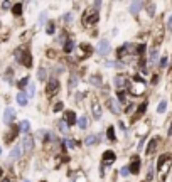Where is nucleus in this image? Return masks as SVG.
<instances>
[{"label":"nucleus","mask_w":172,"mask_h":182,"mask_svg":"<svg viewBox=\"0 0 172 182\" xmlns=\"http://www.w3.org/2000/svg\"><path fill=\"white\" fill-rule=\"evenodd\" d=\"M46 19H47V14H46V12H42V14L39 15V26H42V24L46 22Z\"/></svg>","instance_id":"obj_35"},{"label":"nucleus","mask_w":172,"mask_h":182,"mask_svg":"<svg viewBox=\"0 0 172 182\" xmlns=\"http://www.w3.org/2000/svg\"><path fill=\"white\" fill-rule=\"evenodd\" d=\"M113 162H115V152H113V150H106L103 154V164L111 165Z\"/></svg>","instance_id":"obj_6"},{"label":"nucleus","mask_w":172,"mask_h":182,"mask_svg":"<svg viewBox=\"0 0 172 182\" xmlns=\"http://www.w3.org/2000/svg\"><path fill=\"white\" fill-rule=\"evenodd\" d=\"M76 84H78V76H74V74H73V76L69 78V83H68V86H69V88H74V86H76Z\"/></svg>","instance_id":"obj_26"},{"label":"nucleus","mask_w":172,"mask_h":182,"mask_svg":"<svg viewBox=\"0 0 172 182\" xmlns=\"http://www.w3.org/2000/svg\"><path fill=\"white\" fill-rule=\"evenodd\" d=\"M118 100H120V101H125V93H123L121 89L118 91Z\"/></svg>","instance_id":"obj_40"},{"label":"nucleus","mask_w":172,"mask_h":182,"mask_svg":"<svg viewBox=\"0 0 172 182\" xmlns=\"http://www.w3.org/2000/svg\"><path fill=\"white\" fill-rule=\"evenodd\" d=\"M29 128H31V123H29V120H24V122L20 123V130H22L24 133H27Z\"/></svg>","instance_id":"obj_21"},{"label":"nucleus","mask_w":172,"mask_h":182,"mask_svg":"<svg viewBox=\"0 0 172 182\" xmlns=\"http://www.w3.org/2000/svg\"><path fill=\"white\" fill-rule=\"evenodd\" d=\"M154 14H155V3H149V15L152 17Z\"/></svg>","instance_id":"obj_36"},{"label":"nucleus","mask_w":172,"mask_h":182,"mask_svg":"<svg viewBox=\"0 0 172 182\" xmlns=\"http://www.w3.org/2000/svg\"><path fill=\"white\" fill-rule=\"evenodd\" d=\"M120 174H121V177L130 175V167H121V169H120Z\"/></svg>","instance_id":"obj_33"},{"label":"nucleus","mask_w":172,"mask_h":182,"mask_svg":"<svg viewBox=\"0 0 172 182\" xmlns=\"http://www.w3.org/2000/svg\"><path fill=\"white\" fill-rule=\"evenodd\" d=\"M12 14H14V15H20V14H22V3H15V5L14 7H12Z\"/></svg>","instance_id":"obj_19"},{"label":"nucleus","mask_w":172,"mask_h":182,"mask_svg":"<svg viewBox=\"0 0 172 182\" xmlns=\"http://www.w3.org/2000/svg\"><path fill=\"white\" fill-rule=\"evenodd\" d=\"M157 142H159L157 138H152V140H150L149 147H147V154H152V152L155 150V148H157Z\"/></svg>","instance_id":"obj_17"},{"label":"nucleus","mask_w":172,"mask_h":182,"mask_svg":"<svg viewBox=\"0 0 172 182\" xmlns=\"http://www.w3.org/2000/svg\"><path fill=\"white\" fill-rule=\"evenodd\" d=\"M20 63H24L27 66V68H31V64H32V57H31V54L29 52H22V61Z\"/></svg>","instance_id":"obj_16"},{"label":"nucleus","mask_w":172,"mask_h":182,"mask_svg":"<svg viewBox=\"0 0 172 182\" xmlns=\"http://www.w3.org/2000/svg\"><path fill=\"white\" fill-rule=\"evenodd\" d=\"M145 108H147V103H142V105H140V108H138V111H137V115H135V118H137V117H140V115H144Z\"/></svg>","instance_id":"obj_30"},{"label":"nucleus","mask_w":172,"mask_h":182,"mask_svg":"<svg viewBox=\"0 0 172 182\" xmlns=\"http://www.w3.org/2000/svg\"><path fill=\"white\" fill-rule=\"evenodd\" d=\"M167 29H169V31H172V15L169 17V20H167Z\"/></svg>","instance_id":"obj_41"},{"label":"nucleus","mask_w":172,"mask_h":182,"mask_svg":"<svg viewBox=\"0 0 172 182\" xmlns=\"http://www.w3.org/2000/svg\"><path fill=\"white\" fill-rule=\"evenodd\" d=\"M66 147H69V148H73L74 145H76V142H74V140H71V138H68L66 140V143H64Z\"/></svg>","instance_id":"obj_37"},{"label":"nucleus","mask_w":172,"mask_h":182,"mask_svg":"<svg viewBox=\"0 0 172 182\" xmlns=\"http://www.w3.org/2000/svg\"><path fill=\"white\" fill-rule=\"evenodd\" d=\"M78 127L81 128V130H86V128H88V118L86 117L78 118Z\"/></svg>","instance_id":"obj_18"},{"label":"nucleus","mask_w":172,"mask_h":182,"mask_svg":"<svg viewBox=\"0 0 172 182\" xmlns=\"http://www.w3.org/2000/svg\"><path fill=\"white\" fill-rule=\"evenodd\" d=\"M157 81H159V76H154V78H152V83L155 84V83H157Z\"/></svg>","instance_id":"obj_45"},{"label":"nucleus","mask_w":172,"mask_h":182,"mask_svg":"<svg viewBox=\"0 0 172 182\" xmlns=\"http://www.w3.org/2000/svg\"><path fill=\"white\" fill-rule=\"evenodd\" d=\"M26 86H29V78H22L19 81V88H26Z\"/></svg>","instance_id":"obj_32"},{"label":"nucleus","mask_w":172,"mask_h":182,"mask_svg":"<svg viewBox=\"0 0 172 182\" xmlns=\"http://www.w3.org/2000/svg\"><path fill=\"white\" fill-rule=\"evenodd\" d=\"M24 182H31V180H29V179H26V180H24Z\"/></svg>","instance_id":"obj_48"},{"label":"nucleus","mask_w":172,"mask_h":182,"mask_svg":"<svg viewBox=\"0 0 172 182\" xmlns=\"http://www.w3.org/2000/svg\"><path fill=\"white\" fill-rule=\"evenodd\" d=\"M98 19H100L98 12H91L90 15H85V19H83V22H85L86 26H93V24H96V22H98Z\"/></svg>","instance_id":"obj_3"},{"label":"nucleus","mask_w":172,"mask_h":182,"mask_svg":"<svg viewBox=\"0 0 172 182\" xmlns=\"http://www.w3.org/2000/svg\"><path fill=\"white\" fill-rule=\"evenodd\" d=\"M106 105H108V108H110L111 113H120V105H118V101H116L115 98H108Z\"/></svg>","instance_id":"obj_5"},{"label":"nucleus","mask_w":172,"mask_h":182,"mask_svg":"<svg viewBox=\"0 0 172 182\" xmlns=\"http://www.w3.org/2000/svg\"><path fill=\"white\" fill-rule=\"evenodd\" d=\"M140 170V159L138 157H133L132 159V164H130V172L132 174H137Z\"/></svg>","instance_id":"obj_9"},{"label":"nucleus","mask_w":172,"mask_h":182,"mask_svg":"<svg viewBox=\"0 0 172 182\" xmlns=\"http://www.w3.org/2000/svg\"><path fill=\"white\" fill-rule=\"evenodd\" d=\"M108 138H110V140H115V132H113V127L108 128Z\"/></svg>","instance_id":"obj_38"},{"label":"nucleus","mask_w":172,"mask_h":182,"mask_svg":"<svg viewBox=\"0 0 172 182\" xmlns=\"http://www.w3.org/2000/svg\"><path fill=\"white\" fill-rule=\"evenodd\" d=\"M165 64H167V59L165 57H162L160 59V68H165Z\"/></svg>","instance_id":"obj_42"},{"label":"nucleus","mask_w":172,"mask_h":182,"mask_svg":"<svg viewBox=\"0 0 172 182\" xmlns=\"http://www.w3.org/2000/svg\"><path fill=\"white\" fill-rule=\"evenodd\" d=\"M64 20H68V22H69V20H71V14H66L64 15Z\"/></svg>","instance_id":"obj_44"},{"label":"nucleus","mask_w":172,"mask_h":182,"mask_svg":"<svg viewBox=\"0 0 172 182\" xmlns=\"http://www.w3.org/2000/svg\"><path fill=\"white\" fill-rule=\"evenodd\" d=\"M91 111H93L95 120H100V118H101V106H100L98 103H93V108H91Z\"/></svg>","instance_id":"obj_14"},{"label":"nucleus","mask_w":172,"mask_h":182,"mask_svg":"<svg viewBox=\"0 0 172 182\" xmlns=\"http://www.w3.org/2000/svg\"><path fill=\"white\" fill-rule=\"evenodd\" d=\"M157 57H159V51L157 49H152V51H150V63H155Z\"/></svg>","instance_id":"obj_25"},{"label":"nucleus","mask_w":172,"mask_h":182,"mask_svg":"<svg viewBox=\"0 0 172 182\" xmlns=\"http://www.w3.org/2000/svg\"><path fill=\"white\" fill-rule=\"evenodd\" d=\"M20 155H22V145H15L14 148L10 150V160H17L20 159Z\"/></svg>","instance_id":"obj_7"},{"label":"nucleus","mask_w":172,"mask_h":182,"mask_svg":"<svg viewBox=\"0 0 172 182\" xmlns=\"http://www.w3.org/2000/svg\"><path fill=\"white\" fill-rule=\"evenodd\" d=\"M9 7H10V2H3L2 3V9H9Z\"/></svg>","instance_id":"obj_43"},{"label":"nucleus","mask_w":172,"mask_h":182,"mask_svg":"<svg viewBox=\"0 0 172 182\" xmlns=\"http://www.w3.org/2000/svg\"><path fill=\"white\" fill-rule=\"evenodd\" d=\"M142 7H144V3H142V2H132V3H130V12L135 15V14H138V10H140Z\"/></svg>","instance_id":"obj_15"},{"label":"nucleus","mask_w":172,"mask_h":182,"mask_svg":"<svg viewBox=\"0 0 172 182\" xmlns=\"http://www.w3.org/2000/svg\"><path fill=\"white\" fill-rule=\"evenodd\" d=\"M59 130H61V133L68 135V123L64 120H59Z\"/></svg>","instance_id":"obj_20"},{"label":"nucleus","mask_w":172,"mask_h":182,"mask_svg":"<svg viewBox=\"0 0 172 182\" xmlns=\"http://www.w3.org/2000/svg\"><path fill=\"white\" fill-rule=\"evenodd\" d=\"M46 76H47V71H46L44 68H41L39 71H37V79H41V81H44L46 79Z\"/></svg>","instance_id":"obj_22"},{"label":"nucleus","mask_w":172,"mask_h":182,"mask_svg":"<svg viewBox=\"0 0 172 182\" xmlns=\"http://www.w3.org/2000/svg\"><path fill=\"white\" fill-rule=\"evenodd\" d=\"M27 100H29L27 93H17V103L20 106H27Z\"/></svg>","instance_id":"obj_11"},{"label":"nucleus","mask_w":172,"mask_h":182,"mask_svg":"<svg viewBox=\"0 0 172 182\" xmlns=\"http://www.w3.org/2000/svg\"><path fill=\"white\" fill-rule=\"evenodd\" d=\"M54 31H56V27H54V24H47V27H46V32H47L49 36L54 34Z\"/></svg>","instance_id":"obj_29"},{"label":"nucleus","mask_w":172,"mask_h":182,"mask_svg":"<svg viewBox=\"0 0 172 182\" xmlns=\"http://www.w3.org/2000/svg\"><path fill=\"white\" fill-rule=\"evenodd\" d=\"M165 110H167V103L160 101L159 103V106H157V113H165Z\"/></svg>","instance_id":"obj_23"},{"label":"nucleus","mask_w":172,"mask_h":182,"mask_svg":"<svg viewBox=\"0 0 172 182\" xmlns=\"http://www.w3.org/2000/svg\"><path fill=\"white\" fill-rule=\"evenodd\" d=\"M91 84L101 86V79H100V76H93V78H91Z\"/></svg>","instance_id":"obj_31"},{"label":"nucleus","mask_w":172,"mask_h":182,"mask_svg":"<svg viewBox=\"0 0 172 182\" xmlns=\"http://www.w3.org/2000/svg\"><path fill=\"white\" fill-rule=\"evenodd\" d=\"M22 147H24V150H27V152H31L32 148H34V140H32V136H24V142H22Z\"/></svg>","instance_id":"obj_8"},{"label":"nucleus","mask_w":172,"mask_h":182,"mask_svg":"<svg viewBox=\"0 0 172 182\" xmlns=\"http://www.w3.org/2000/svg\"><path fill=\"white\" fill-rule=\"evenodd\" d=\"M14 120H15V110L14 108H5V111H3V122L12 123Z\"/></svg>","instance_id":"obj_4"},{"label":"nucleus","mask_w":172,"mask_h":182,"mask_svg":"<svg viewBox=\"0 0 172 182\" xmlns=\"http://www.w3.org/2000/svg\"><path fill=\"white\" fill-rule=\"evenodd\" d=\"M34 94H36V86L32 84V83H29V94H27V96H29V98H32Z\"/></svg>","instance_id":"obj_28"},{"label":"nucleus","mask_w":172,"mask_h":182,"mask_svg":"<svg viewBox=\"0 0 172 182\" xmlns=\"http://www.w3.org/2000/svg\"><path fill=\"white\" fill-rule=\"evenodd\" d=\"M167 162H170V155H160L159 157V162H157V169L159 170H162L164 164H167Z\"/></svg>","instance_id":"obj_13"},{"label":"nucleus","mask_w":172,"mask_h":182,"mask_svg":"<svg viewBox=\"0 0 172 182\" xmlns=\"http://www.w3.org/2000/svg\"><path fill=\"white\" fill-rule=\"evenodd\" d=\"M0 177H2V169H0Z\"/></svg>","instance_id":"obj_47"},{"label":"nucleus","mask_w":172,"mask_h":182,"mask_svg":"<svg viewBox=\"0 0 172 182\" xmlns=\"http://www.w3.org/2000/svg\"><path fill=\"white\" fill-rule=\"evenodd\" d=\"M62 106H64L62 103H56V105H54V111H56V113H57V111H61Z\"/></svg>","instance_id":"obj_39"},{"label":"nucleus","mask_w":172,"mask_h":182,"mask_svg":"<svg viewBox=\"0 0 172 182\" xmlns=\"http://www.w3.org/2000/svg\"><path fill=\"white\" fill-rule=\"evenodd\" d=\"M64 122L68 123V127H69V125H74V123H78V120H76V115H74V111H68V113H66Z\"/></svg>","instance_id":"obj_10"},{"label":"nucleus","mask_w":172,"mask_h":182,"mask_svg":"<svg viewBox=\"0 0 172 182\" xmlns=\"http://www.w3.org/2000/svg\"><path fill=\"white\" fill-rule=\"evenodd\" d=\"M2 182H10V179H2Z\"/></svg>","instance_id":"obj_46"},{"label":"nucleus","mask_w":172,"mask_h":182,"mask_svg":"<svg viewBox=\"0 0 172 182\" xmlns=\"http://www.w3.org/2000/svg\"><path fill=\"white\" fill-rule=\"evenodd\" d=\"M108 49H110V42H108L106 39H101L98 44H96V52H98L100 56H106Z\"/></svg>","instance_id":"obj_1"},{"label":"nucleus","mask_w":172,"mask_h":182,"mask_svg":"<svg viewBox=\"0 0 172 182\" xmlns=\"http://www.w3.org/2000/svg\"><path fill=\"white\" fill-rule=\"evenodd\" d=\"M154 179V165L149 167V174H147V180H152Z\"/></svg>","instance_id":"obj_34"},{"label":"nucleus","mask_w":172,"mask_h":182,"mask_svg":"<svg viewBox=\"0 0 172 182\" xmlns=\"http://www.w3.org/2000/svg\"><path fill=\"white\" fill-rule=\"evenodd\" d=\"M96 140H98V136H96V135H90V136H86L85 142H86V145H93Z\"/></svg>","instance_id":"obj_24"},{"label":"nucleus","mask_w":172,"mask_h":182,"mask_svg":"<svg viewBox=\"0 0 172 182\" xmlns=\"http://www.w3.org/2000/svg\"><path fill=\"white\" fill-rule=\"evenodd\" d=\"M41 182H46V180H41Z\"/></svg>","instance_id":"obj_50"},{"label":"nucleus","mask_w":172,"mask_h":182,"mask_svg":"<svg viewBox=\"0 0 172 182\" xmlns=\"http://www.w3.org/2000/svg\"><path fill=\"white\" fill-rule=\"evenodd\" d=\"M73 47H74V42H73V41H71V39H69L68 42L64 44V51H66V52H71V51H73Z\"/></svg>","instance_id":"obj_27"},{"label":"nucleus","mask_w":172,"mask_h":182,"mask_svg":"<svg viewBox=\"0 0 172 182\" xmlns=\"http://www.w3.org/2000/svg\"><path fill=\"white\" fill-rule=\"evenodd\" d=\"M57 89H59V81H57L56 78H52V79L49 81L47 88H46V93H47V94H56Z\"/></svg>","instance_id":"obj_2"},{"label":"nucleus","mask_w":172,"mask_h":182,"mask_svg":"<svg viewBox=\"0 0 172 182\" xmlns=\"http://www.w3.org/2000/svg\"><path fill=\"white\" fill-rule=\"evenodd\" d=\"M115 84H116V88H127V86H128V81L127 79H125V78H121V76H116L115 78Z\"/></svg>","instance_id":"obj_12"},{"label":"nucleus","mask_w":172,"mask_h":182,"mask_svg":"<svg viewBox=\"0 0 172 182\" xmlns=\"http://www.w3.org/2000/svg\"><path fill=\"white\" fill-rule=\"evenodd\" d=\"M0 154H2V148H0Z\"/></svg>","instance_id":"obj_49"}]
</instances>
